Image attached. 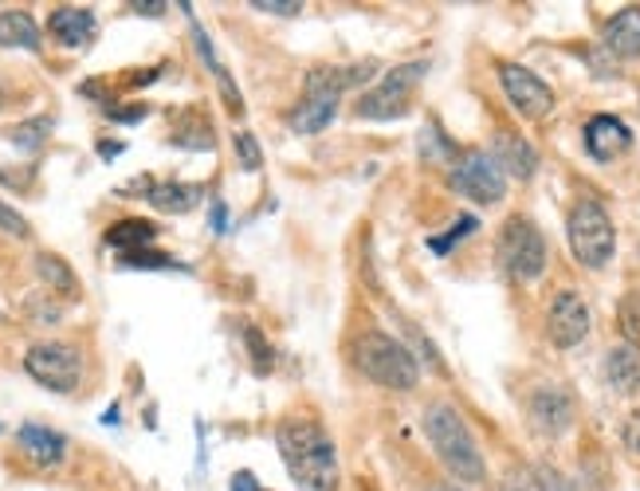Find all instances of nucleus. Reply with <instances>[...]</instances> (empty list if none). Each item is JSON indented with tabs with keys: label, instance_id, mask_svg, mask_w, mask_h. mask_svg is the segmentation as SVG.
<instances>
[{
	"label": "nucleus",
	"instance_id": "nucleus-1",
	"mask_svg": "<svg viewBox=\"0 0 640 491\" xmlns=\"http://www.w3.org/2000/svg\"><path fill=\"white\" fill-rule=\"evenodd\" d=\"M279 456L287 471L311 491H335L338 483V456L335 441L315 421H283L276 432Z\"/></svg>",
	"mask_w": 640,
	"mask_h": 491
},
{
	"label": "nucleus",
	"instance_id": "nucleus-2",
	"mask_svg": "<svg viewBox=\"0 0 640 491\" xmlns=\"http://www.w3.org/2000/svg\"><path fill=\"white\" fill-rule=\"evenodd\" d=\"M424 432H428V441H433L440 464L452 471L456 480L480 483L483 476H487L472 432H468V424L460 421V412H456L452 405H433V409L424 412Z\"/></svg>",
	"mask_w": 640,
	"mask_h": 491
},
{
	"label": "nucleus",
	"instance_id": "nucleus-3",
	"mask_svg": "<svg viewBox=\"0 0 640 491\" xmlns=\"http://www.w3.org/2000/svg\"><path fill=\"white\" fill-rule=\"evenodd\" d=\"M358 366H362V373L370 382L385 385V390H401V393L413 390L416 378H421L413 354L382 331H370L362 343H358Z\"/></svg>",
	"mask_w": 640,
	"mask_h": 491
},
{
	"label": "nucleus",
	"instance_id": "nucleus-4",
	"mask_svg": "<svg viewBox=\"0 0 640 491\" xmlns=\"http://www.w3.org/2000/svg\"><path fill=\"white\" fill-rule=\"evenodd\" d=\"M570 248L578 255V264L585 267H605L617 248V232H613L609 213L597 201H581L570 213Z\"/></svg>",
	"mask_w": 640,
	"mask_h": 491
},
{
	"label": "nucleus",
	"instance_id": "nucleus-5",
	"mask_svg": "<svg viewBox=\"0 0 640 491\" xmlns=\"http://www.w3.org/2000/svg\"><path fill=\"white\" fill-rule=\"evenodd\" d=\"M499 260L515 279H522V284H527V279H539L542 267H546V240H542V232L531 220L511 216L499 236Z\"/></svg>",
	"mask_w": 640,
	"mask_h": 491
},
{
	"label": "nucleus",
	"instance_id": "nucleus-6",
	"mask_svg": "<svg viewBox=\"0 0 640 491\" xmlns=\"http://www.w3.org/2000/svg\"><path fill=\"white\" fill-rule=\"evenodd\" d=\"M448 185L460 196H472L475 205H495L503 201V189H507V173L499 169L492 154L472 149V154L456 157L452 173H448Z\"/></svg>",
	"mask_w": 640,
	"mask_h": 491
},
{
	"label": "nucleus",
	"instance_id": "nucleus-7",
	"mask_svg": "<svg viewBox=\"0 0 640 491\" xmlns=\"http://www.w3.org/2000/svg\"><path fill=\"white\" fill-rule=\"evenodd\" d=\"M24 370H28L40 385H48V390L71 393L80 385L83 358H80V350L68 343H40L24 354Z\"/></svg>",
	"mask_w": 640,
	"mask_h": 491
},
{
	"label": "nucleus",
	"instance_id": "nucleus-8",
	"mask_svg": "<svg viewBox=\"0 0 640 491\" xmlns=\"http://www.w3.org/2000/svg\"><path fill=\"white\" fill-rule=\"evenodd\" d=\"M421 75H424V63L394 68L389 75H385L382 87L370 91V95L362 98L358 115L362 118H401L404 110H409V95H413V87L421 83Z\"/></svg>",
	"mask_w": 640,
	"mask_h": 491
},
{
	"label": "nucleus",
	"instance_id": "nucleus-9",
	"mask_svg": "<svg viewBox=\"0 0 640 491\" xmlns=\"http://www.w3.org/2000/svg\"><path fill=\"white\" fill-rule=\"evenodd\" d=\"M499 83H503V91H507V98H511V107L519 110L522 118L551 115L554 91L546 87V83H542L534 71L519 68V63H503V68H499Z\"/></svg>",
	"mask_w": 640,
	"mask_h": 491
},
{
	"label": "nucleus",
	"instance_id": "nucleus-10",
	"mask_svg": "<svg viewBox=\"0 0 640 491\" xmlns=\"http://www.w3.org/2000/svg\"><path fill=\"white\" fill-rule=\"evenodd\" d=\"M546 334H551L554 346H578L585 334H590V311L581 303V295L558 291L554 295L551 311H546Z\"/></svg>",
	"mask_w": 640,
	"mask_h": 491
},
{
	"label": "nucleus",
	"instance_id": "nucleus-11",
	"mask_svg": "<svg viewBox=\"0 0 640 491\" xmlns=\"http://www.w3.org/2000/svg\"><path fill=\"white\" fill-rule=\"evenodd\" d=\"M531 421L539 424L546 436H558V432L570 429L573 421V402L570 393L558 390V385H542L531 397Z\"/></svg>",
	"mask_w": 640,
	"mask_h": 491
},
{
	"label": "nucleus",
	"instance_id": "nucleus-12",
	"mask_svg": "<svg viewBox=\"0 0 640 491\" xmlns=\"http://www.w3.org/2000/svg\"><path fill=\"white\" fill-rule=\"evenodd\" d=\"M632 146V134L629 127L613 115H597L590 118V127H585V149H590L597 161H613L617 154Z\"/></svg>",
	"mask_w": 640,
	"mask_h": 491
},
{
	"label": "nucleus",
	"instance_id": "nucleus-13",
	"mask_svg": "<svg viewBox=\"0 0 640 491\" xmlns=\"http://www.w3.org/2000/svg\"><path fill=\"white\" fill-rule=\"evenodd\" d=\"M492 157L499 161L503 173H515V177H534V169H539V154L531 149V142L522 134H515V130H499L495 134V149Z\"/></svg>",
	"mask_w": 640,
	"mask_h": 491
},
{
	"label": "nucleus",
	"instance_id": "nucleus-14",
	"mask_svg": "<svg viewBox=\"0 0 640 491\" xmlns=\"http://www.w3.org/2000/svg\"><path fill=\"white\" fill-rule=\"evenodd\" d=\"M48 32L60 39L63 48H87L99 24H95V12L90 9H56L48 16Z\"/></svg>",
	"mask_w": 640,
	"mask_h": 491
},
{
	"label": "nucleus",
	"instance_id": "nucleus-15",
	"mask_svg": "<svg viewBox=\"0 0 640 491\" xmlns=\"http://www.w3.org/2000/svg\"><path fill=\"white\" fill-rule=\"evenodd\" d=\"M605 48L620 59H640V9H620L617 16L605 24Z\"/></svg>",
	"mask_w": 640,
	"mask_h": 491
},
{
	"label": "nucleus",
	"instance_id": "nucleus-16",
	"mask_svg": "<svg viewBox=\"0 0 640 491\" xmlns=\"http://www.w3.org/2000/svg\"><path fill=\"white\" fill-rule=\"evenodd\" d=\"M605 378L620 397H632L640 393V350L637 346H613L609 358H605Z\"/></svg>",
	"mask_w": 640,
	"mask_h": 491
},
{
	"label": "nucleus",
	"instance_id": "nucleus-17",
	"mask_svg": "<svg viewBox=\"0 0 640 491\" xmlns=\"http://www.w3.org/2000/svg\"><path fill=\"white\" fill-rule=\"evenodd\" d=\"M16 441H21V448L28 452L36 464H44V468L60 464L63 452H68V441H63L60 432L44 429V424H24V429L16 432Z\"/></svg>",
	"mask_w": 640,
	"mask_h": 491
},
{
	"label": "nucleus",
	"instance_id": "nucleus-18",
	"mask_svg": "<svg viewBox=\"0 0 640 491\" xmlns=\"http://www.w3.org/2000/svg\"><path fill=\"white\" fill-rule=\"evenodd\" d=\"M201 193L205 189L201 185H181V181H161V185H154V193L146 196L149 205L158 208V213H189V208H197L201 205Z\"/></svg>",
	"mask_w": 640,
	"mask_h": 491
},
{
	"label": "nucleus",
	"instance_id": "nucleus-19",
	"mask_svg": "<svg viewBox=\"0 0 640 491\" xmlns=\"http://www.w3.org/2000/svg\"><path fill=\"white\" fill-rule=\"evenodd\" d=\"M0 48L40 51V28L28 12H0Z\"/></svg>",
	"mask_w": 640,
	"mask_h": 491
},
{
	"label": "nucleus",
	"instance_id": "nucleus-20",
	"mask_svg": "<svg viewBox=\"0 0 640 491\" xmlns=\"http://www.w3.org/2000/svg\"><path fill=\"white\" fill-rule=\"evenodd\" d=\"M154 236H158V225H149V220H119V225L107 232V244L126 255V252H142Z\"/></svg>",
	"mask_w": 640,
	"mask_h": 491
},
{
	"label": "nucleus",
	"instance_id": "nucleus-21",
	"mask_svg": "<svg viewBox=\"0 0 640 491\" xmlns=\"http://www.w3.org/2000/svg\"><path fill=\"white\" fill-rule=\"evenodd\" d=\"M36 272H40V279L51 287V291H75V272H71L68 264H63L60 255H51V252H40L36 255Z\"/></svg>",
	"mask_w": 640,
	"mask_h": 491
},
{
	"label": "nucleus",
	"instance_id": "nucleus-22",
	"mask_svg": "<svg viewBox=\"0 0 640 491\" xmlns=\"http://www.w3.org/2000/svg\"><path fill=\"white\" fill-rule=\"evenodd\" d=\"M48 134H51V118H28V122H16V127L9 130V142L28 149V154H36V149L48 142Z\"/></svg>",
	"mask_w": 640,
	"mask_h": 491
},
{
	"label": "nucleus",
	"instance_id": "nucleus-23",
	"mask_svg": "<svg viewBox=\"0 0 640 491\" xmlns=\"http://www.w3.org/2000/svg\"><path fill=\"white\" fill-rule=\"evenodd\" d=\"M475 228H480V220H475V216H460V220L452 225V232H448V236H433V240H428V248H433V252H440V255L452 252L456 240H468Z\"/></svg>",
	"mask_w": 640,
	"mask_h": 491
},
{
	"label": "nucleus",
	"instance_id": "nucleus-24",
	"mask_svg": "<svg viewBox=\"0 0 640 491\" xmlns=\"http://www.w3.org/2000/svg\"><path fill=\"white\" fill-rule=\"evenodd\" d=\"M620 331H625L629 346L640 350V295H629V299L620 303Z\"/></svg>",
	"mask_w": 640,
	"mask_h": 491
},
{
	"label": "nucleus",
	"instance_id": "nucleus-25",
	"mask_svg": "<svg viewBox=\"0 0 640 491\" xmlns=\"http://www.w3.org/2000/svg\"><path fill=\"white\" fill-rule=\"evenodd\" d=\"M122 267H154V272H166V267H181L173 255H161V252H149V248H142V252H126L122 255Z\"/></svg>",
	"mask_w": 640,
	"mask_h": 491
},
{
	"label": "nucleus",
	"instance_id": "nucleus-26",
	"mask_svg": "<svg viewBox=\"0 0 640 491\" xmlns=\"http://www.w3.org/2000/svg\"><path fill=\"white\" fill-rule=\"evenodd\" d=\"M237 157L240 166L247 169V173H256L259 166H264V154H259V142L252 134H237Z\"/></svg>",
	"mask_w": 640,
	"mask_h": 491
},
{
	"label": "nucleus",
	"instance_id": "nucleus-27",
	"mask_svg": "<svg viewBox=\"0 0 640 491\" xmlns=\"http://www.w3.org/2000/svg\"><path fill=\"white\" fill-rule=\"evenodd\" d=\"M173 142L185 149H213V130L205 127V122H197V127H189V130H178L173 134Z\"/></svg>",
	"mask_w": 640,
	"mask_h": 491
},
{
	"label": "nucleus",
	"instance_id": "nucleus-28",
	"mask_svg": "<svg viewBox=\"0 0 640 491\" xmlns=\"http://www.w3.org/2000/svg\"><path fill=\"white\" fill-rule=\"evenodd\" d=\"M244 338H247V346H252V358H256V373L271 370V346L264 343V334H259L256 326H244Z\"/></svg>",
	"mask_w": 640,
	"mask_h": 491
},
{
	"label": "nucleus",
	"instance_id": "nucleus-29",
	"mask_svg": "<svg viewBox=\"0 0 640 491\" xmlns=\"http://www.w3.org/2000/svg\"><path fill=\"white\" fill-rule=\"evenodd\" d=\"M0 232H9V236H28L32 228H28V220H24L21 213H16V208H9L4 205V201H0Z\"/></svg>",
	"mask_w": 640,
	"mask_h": 491
},
{
	"label": "nucleus",
	"instance_id": "nucleus-30",
	"mask_svg": "<svg viewBox=\"0 0 640 491\" xmlns=\"http://www.w3.org/2000/svg\"><path fill=\"white\" fill-rule=\"evenodd\" d=\"M252 9L276 12V16H295V12H303V0H252Z\"/></svg>",
	"mask_w": 640,
	"mask_h": 491
},
{
	"label": "nucleus",
	"instance_id": "nucleus-31",
	"mask_svg": "<svg viewBox=\"0 0 640 491\" xmlns=\"http://www.w3.org/2000/svg\"><path fill=\"white\" fill-rule=\"evenodd\" d=\"M620 436H625V448L637 452V456H640V409H637V412H629V421H625Z\"/></svg>",
	"mask_w": 640,
	"mask_h": 491
},
{
	"label": "nucleus",
	"instance_id": "nucleus-32",
	"mask_svg": "<svg viewBox=\"0 0 640 491\" xmlns=\"http://www.w3.org/2000/svg\"><path fill=\"white\" fill-rule=\"evenodd\" d=\"M130 9L134 12H142V16H161V12L169 9L166 0H134V4H130Z\"/></svg>",
	"mask_w": 640,
	"mask_h": 491
},
{
	"label": "nucleus",
	"instance_id": "nucleus-33",
	"mask_svg": "<svg viewBox=\"0 0 640 491\" xmlns=\"http://www.w3.org/2000/svg\"><path fill=\"white\" fill-rule=\"evenodd\" d=\"M107 115L114 118V122H142V118H146V107H142V103H138V107H130V110H114V107H110Z\"/></svg>",
	"mask_w": 640,
	"mask_h": 491
},
{
	"label": "nucleus",
	"instance_id": "nucleus-34",
	"mask_svg": "<svg viewBox=\"0 0 640 491\" xmlns=\"http://www.w3.org/2000/svg\"><path fill=\"white\" fill-rule=\"evenodd\" d=\"M232 491H259L256 476H252V471H237V476H232Z\"/></svg>",
	"mask_w": 640,
	"mask_h": 491
},
{
	"label": "nucleus",
	"instance_id": "nucleus-35",
	"mask_svg": "<svg viewBox=\"0 0 640 491\" xmlns=\"http://www.w3.org/2000/svg\"><path fill=\"white\" fill-rule=\"evenodd\" d=\"M213 228H217V232H228V208L220 205V201L213 205Z\"/></svg>",
	"mask_w": 640,
	"mask_h": 491
},
{
	"label": "nucleus",
	"instance_id": "nucleus-36",
	"mask_svg": "<svg viewBox=\"0 0 640 491\" xmlns=\"http://www.w3.org/2000/svg\"><path fill=\"white\" fill-rule=\"evenodd\" d=\"M122 154V142H99V157H119Z\"/></svg>",
	"mask_w": 640,
	"mask_h": 491
},
{
	"label": "nucleus",
	"instance_id": "nucleus-37",
	"mask_svg": "<svg viewBox=\"0 0 640 491\" xmlns=\"http://www.w3.org/2000/svg\"><path fill=\"white\" fill-rule=\"evenodd\" d=\"M102 421H107V424H114V421H119V405H110V409L102 412Z\"/></svg>",
	"mask_w": 640,
	"mask_h": 491
},
{
	"label": "nucleus",
	"instance_id": "nucleus-38",
	"mask_svg": "<svg viewBox=\"0 0 640 491\" xmlns=\"http://www.w3.org/2000/svg\"><path fill=\"white\" fill-rule=\"evenodd\" d=\"M433 491H460V488H433Z\"/></svg>",
	"mask_w": 640,
	"mask_h": 491
},
{
	"label": "nucleus",
	"instance_id": "nucleus-39",
	"mask_svg": "<svg viewBox=\"0 0 640 491\" xmlns=\"http://www.w3.org/2000/svg\"><path fill=\"white\" fill-rule=\"evenodd\" d=\"M507 491H527V488H507Z\"/></svg>",
	"mask_w": 640,
	"mask_h": 491
}]
</instances>
